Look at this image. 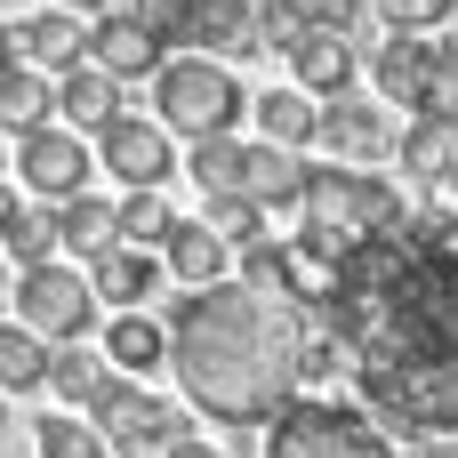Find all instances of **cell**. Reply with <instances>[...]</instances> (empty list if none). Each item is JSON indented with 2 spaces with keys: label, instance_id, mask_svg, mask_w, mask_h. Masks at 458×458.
Returning <instances> with one entry per match:
<instances>
[{
  "label": "cell",
  "instance_id": "1",
  "mask_svg": "<svg viewBox=\"0 0 458 458\" xmlns=\"http://www.w3.org/2000/svg\"><path fill=\"white\" fill-rule=\"evenodd\" d=\"M322 314H330L378 419H394L411 435L458 427V250L451 242H427L411 225L362 233L338 258V290Z\"/></svg>",
  "mask_w": 458,
  "mask_h": 458
},
{
  "label": "cell",
  "instance_id": "2",
  "mask_svg": "<svg viewBox=\"0 0 458 458\" xmlns=\"http://www.w3.org/2000/svg\"><path fill=\"white\" fill-rule=\"evenodd\" d=\"M298 346L306 322L242 282H209L169 314V370L185 378L193 411H209L217 427H266L298 394Z\"/></svg>",
  "mask_w": 458,
  "mask_h": 458
},
{
  "label": "cell",
  "instance_id": "3",
  "mask_svg": "<svg viewBox=\"0 0 458 458\" xmlns=\"http://www.w3.org/2000/svg\"><path fill=\"white\" fill-rule=\"evenodd\" d=\"M153 105H161V129H177V137H233L250 97L217 56H161Z\"/></svg>",
  "mask_w": 458,
  "mask_h": 458
},
{
  "label": "cell",
  "instance_id": "4",
  "mask_svg": "<svg viewBox=\"0 0 458 458\" xmlns=\"http://www.w3.org/2000/svg\"><path fill=\"white\" fill-rule=\"evenodd\" d=\"M266 458H403V451H394L362 411H338V403H282Z\"/></svg>",
  "mask_w": 458,
  "mask_h": 458
},
{
  "label": "cell",
  "instance_id": "5",
  "mask_svg": "<svg viewBox=\"0 0 458 458\" xmlns=\"http://www.w3.org/2000/svg\"><path fill=\"white\" fill-rule=\"evenodd\" d=\"M16 322L32 330V338H48V346H72V338H89V322H97V290H89V274L81 266H24L16 274Z\"/></svg>",
  "mask_w": 458,
  "mask_h": 458
},
{
  "label": "cell",
  "instance_id": "6",
  "mask_svg": "<svg viewBox=\"0 0 458 458\" xmlns=\"http://www.w3.org/2000/svg\"><path fill=\"white\" fill-rule=\"evenodd\" d=\"M394 137H403V121L378 97H330L322 105V129H314V145H330L338 161H386Z\"/></svg>",
  "mask_w": 458,
  "mask_h": 458
},
{
  "label": "cell",
  "instance_id": "7",
  "mask_svg": "<svg viewBox=\"0 0 458 458\" xmlns=\"http://www.w3.org/2000/svg\"><path fill=\"white\" fill-rule=\"evenodd\" d=\"M16 169H24V185H32L40 201H72V193L89 185V145L48 121V129H24V137H16Z\"/></svg>",
  "mask_w": 458,
  "mask_h": 458
},
{
  "label": "cell",
  "instance_id": "8",
  "mask_svg": "<svg viewBox=\"0 0 458 458\" xmlns=\"http://www.w3.org/2000/svg\"><path fill=\"white\" fill-rule=\"evenodd\" d=\"M97 153H105V169H113L129 193H145V185H161V177L177 169V153H169V129H161V121H137V113H121V121L97 137Z\"/></svg>",
  "mask_w": 458,
  "mask_h": 458
},
{
  "label": "cell",
  "instance_id": "9",
  "mask_svg": "<svg viewBox=\"0 0 458 458\" xmlns=\"http://www.w3.org/2000/svg\"><path fill=\"white\" fill-rule=\"evenodd\" d=\"M16 64H32V72H72V64H89V24H81L72 8L24 16V24H16Z\"/></svg>",
  "mask_w": 458,
  "mask_h": 458
},
{
  "label": "cell",
  "instance_id": "10",
  "mask_svg": "<svg viewBox=\"0 0 458 458\" xmlns=\"http://www.w3.org/2000/svg\"><path fill=\"white\" fill-rule=\"evenodd\" d=\"M89 64L113 72V81H137V72H161V40L129 16V8H105L89 24Z\"/></svg>",
  "mask_w": 458,
  "mask_h": 458
},
{
  "label": "cell",
  "instance_id": "11",
  "mask_svg": "<svg viewBox=\"0 0 458 458\" xmlns=\"http://www.w3.org/2000/svg\"><path fill=\"white\" fill-rule=\"evenodd\" d=\"M290 64H298V89H314V97H346V89H354V72H362V48H354L346 32L306 24V32L290 40Z\"/></svg>",
  "mask_w": 458,
  "mask_h": 458
},
{
  "label": "cell",
  "instance_id": "12",
  "mask_svg": "<svg viewBox=\"0 0 458 458\" xmlns=\"http://www.w3.org/2000/svg\"><path fill=\"white\" fill-rule=\"evenodd\" d=\"M56 113H64L72 137H105L121 121V81L97 72V64H72V72H56Z\"/></svg>",
  "mask_w": 458,
  "mask_h": 458
},
{
  "label": "cell",
  "instance_id": "13",
  "mask_svg": "<svg viewBox=\"0 0 458 458\" xmlns=\"http://www.w3.org/2000/svg\"><path fill=\"white\" fill-rule=\"evenodd\" d=\"M242 201H258V209H290L298 217V193H306V161L298 153H282V145H242V185H233Z\"/></svg>",
  "mask_w": 458,
  "mask_h": 458
},
{
  "label": "cell",
  "instance_id": "14",
  "mask_svg": "<svg viewBox=\"0 0 458 458\" xmlns=\"http://www.w3.org/2000/svg\"><path fill=\"white\" fill-rule=\"evenodd\" d=\"M161 266H169L185 290H209V282H225L233 250H225V233H209L201 217H177V225H169V242H161Z\"/></svg>",
  "mask_w": 458,
  "mask_h": 458
},
{
  "label": "cell",
  "instance_id": "15",
  "mask_svg": "<svg viewBox=\"0 0 458 458\" xmlns=\"http://www.w3.org/2000/svg\"><path fill=\"white\" fill-rule=\"evenodd\" d=\"M185 435H193V427H185V411H177V403H153V394H137V403H129V419H121L105 443H113L121 458H169Z\"/></svg>",
  "mask_w": 458,
  "mask_h": 458
},
{
  "label": "cell",
  "instance_id": "16",
  "mask_svg": "<svg viewBox=\"0 0 458 458\" xmlns=\"http://www.w3.org/2000/svg\"><path fill=\"white\" fill-rule=\"evenodd\" d=\"M370 81H378V105H419L427 97V40L419 32H386L370 48Z\"/></svg>",
  "mask_w": 458,
  "mask_h": 458
},
{
  "label": "cell",
  "instance_id": "17",
  "mask_svg": "<svg viewBox=\"0 0 458 458\" xmlns=\"http://www.w3.org/2000/svg\"><path fill=\"white\" fill-rule=\"evenodd\" d=\"M89 290H97V298H113V306H145V298L161 290V258H153V250L113 242L105 258H89Z\"/></svg>",
  "mask_w": 458,
  "mask_h": 458
},
{
  "label": "cell",
  "instance_id": "18",
  "mask_svg": "<svg viewBox=\"0 0 458 458\" xmlns=\"http://www.w3.org/2000/svg\"><path fill=\"white\" fill-rule=\"evenodd\" d=\"M330 290H338V258L322 242H306V233H282V306L290 298L298 306H330Z\"/></svg>",
  "mask_w": 458,
  "mask_h": 458
},
{
  "label": "cell",
  "instance_id": "19",
  "mask_svg": "<svg viewBox=\"0 0 458 458\" xmlns=\"http://www.w3.org/2000/svg\"><path fill=\"white\" fill-rule=\"evenodd\" d=\"M193 40L201 56H258V0H193Z\"/></svg>",
  "mask_w": 458,
  "mask_h": 458
},
{
  "label": "cell",
  "instance_id": "20",
  "mask_svg": "<svg viewBox=\"0 0 458 458\" xmlns=\"http://www.w3.org/2000/svg\"><path fill=\"white\" fill-rule=\"evenodd\" d=\"M250 113H258V145H282V153L314 145V129H322V105H306V89H266Z\"/></svg>",
  "mask_w": 458,
  "mask_h": 458
},
{
  "label": "cell",
  "instance_id": "21",
  "mask_svg": "<svg viewBox=\"0 0 458 458\" xmlns=\"http://www.w3.org/2000/svg\"><path fill=\"white\" fill-rule=\"evenodd\" d=\"M105 354H113L121 378H153V370L169 362V330H161L153 314H121V322L105 330Z\"/></svg>",
  "mask_w": 458,
  "mask_h": 458
},
{
  "label": "cell",
  "instance_id": "22",
  "mask_svg": "<svg viewBox=\"0 0 458 458\" xmlns=\"http://www.w3.org/2000/svg\"><path fill=\"white\" fill-rule=\"evenodd\" d=\"M48 113H56V81L48 72H32V64H8L0 72V129H48Z\"/></svg>",
  "mask_w": 458,
  "mask_h": 458
},
{
  "label": "cell",
  "instance_id": "23",
  "mask_svg": "<svg viewBox=\"0 0 458 458\" xmlns=\"http://www.w3.org/2000/svg\"><path fill=\"white\" fill-rule=\"evenodd\" d=\"M394 153H403V169H411V177H451V169H458V121L419 113V121L394 137Z\"/></svg>",
  "mask_w": 458,
  "mask_h": 458
},
{
  "label": "cell",
  "instance_id": "24",
  "mask_svg": "<svg viewBox=\"0 0 458 458\" xmlns=\"http://www.w3.org/2000/svg\"><path fill=\"white\" fill-rule=\"evenodd\" d=\"M121 233H113V209L105 201H89V193H72V201H56V250H81V258H105Z\"/></svg>",
  "mask_w": 458,
  "mask_h": 458
},
{
  "label": "cell",
  "instance_id": "25",
  "mask_svg": "<svg viewBox=\"0 0 458 458\" xmlns=\"http://www.w3.org/2000/svg\"><path fill=\"white\" fill-rule=\"evenodd\" d=\"M32 386H48V338L0 322V394H32Z\"/></svg>",
  "mask_w": 458,
  "mask_h": 458
},
{
  "label": "cell",
  "instance_id": "26",
  "mask_svg": "<svg viewBox=\"0 0 458 458\" xmlns=\"http://www.w3.org/2000/svg\"><path fill=\"white\" fill-rule=\"evenodd\" d=\"M169 225H177V209L161 201V185H145V193H129V201L113 209V233H121L129 250H161V242H169Z\"/></svg>",
  "mask_w": 458,
  "mask_h": 458
},
{
  "label": "cell",
  "instance_id": "27",
  "mask_svg": "<svg viewBox=\"0 0 458 458\" xmlns=\"http://www.w3.org/2000/svg\"><path fill=\"white\" fill-rule=\"evenodd\" d=\"M0 258H16V274H24V266H48V258H56V217H40V209H8V225H0Z\"/></svg>",
  "mask_w": 458,
  "mask_h": 458
},
{
  "label": "cell",
  "instance_id": "28",
  "mask_svg": "<svg viewBox=\"0 0 458 458\" xmlns=\"http://www.w3.org/2000/svg\"><path fill=\"white\" fill-rule=\"evenodd\" d=\"M419 113H435V121H458V32L427 40V97H419Z\"/></svg>",
  "mask_w": 458,
  "mask_h": 458
},
{
  "label": "cell",
  "instance_id": "29",
  "mask_svg": "<svg viewBox=\"0 0 458 458\" xmlns=\"http://www.w3.org/2000/svg\"><path fill=\"white\" fill-rule=\"evenodd\" d=\"M201 225H209V233H225V250H250V242H266V209H258V201H242V193H209Z\"/></svg>",
  "mask_w": 458,
  "mask_h": 458
},
{
  "label": "cell",
  "instance_id": "30",
  "mask_svg": "<svg viewBox=\"0 0 458 458\" xmlns=\"http://www.w3.org/2000/svg\"><path fill=\"white\" fill-rule=\"evenodd\" d=\"M48 386H56L64 403H89V394L105 386V362H97L81 338H72V346H48Z\"/></svg>",
  "mask_w": 458,
  "mask_h": 458
},
{
  "label": "cell",
  "instance_id": "31",
  "mask_svg": "<svg viewBox=\"0 0 458 458\" xmlns=\"http://www.w3.org/2000/svg\"><path fill=\"white\" fill-rule=\"evenodd\" d=\"M185 169H193L201 193H233V185H242V145H233V137H193V161H185Z\"/></svg>",
  "mask_w": 458,
  "mask_h": 458
},
{
  "label": "cell",
  "instance_id": "32",
  "mask_svg": "<svg viewBox=\"0 0 458 458\" xmlns=\"http://www.w3.org/2000/svg\"><path fill=\"white\" fill-rule=\"evenodd\" d=\"M298 16L322 24V32H346L354 48H362V40L378 48V16H370V0H298Z\"/></svg>",
  "mask_w": 458,
  "mask_h": 458
},
{
  "label": "cell",
  "instance_id": "33",
  "mask_svg": "<svg viewBox=\"0 0 458 458\" xmlns=\"http://www.w3.org/2000/svg\"><path fill=\"white\" fill-rule=\"evenodd\" d=\"M40 458H105V435L89 419H40Z\"/></svg>",
  "mask_w": 458,
  "mask_h": 458
},
{
  "label": "cell",
  "instance_id": "34",
  "mask_svg": "<svg viewBox=\"0 0 458 458\" xmlns=\"http://www.w3.org/2000/svg\"><path fill=\"white\" fill-rule=\"evenodd\" d=\"M370 16H378L386 32H435V24L458 16V0H370Z\"/></svg>",
  "mask_w": 458,
  "mask_h": 458
},
{
  "label": "cell",
  "instance_id": "35",
  "mask_svg": "<svg viewBox=\"0 0 458 458\" xmlns=\"http://www.w3.org/2000/svg\"><path fill=\"white\" fill-rule=\"evenodd\" d=\"M298 32H306L298 0H258V48H290Z\"/></svg>",
  "mask_w": 458,
  "mask_h": 458
},
{
  "label": "cell",
  "instance_id": "36",
  "mask_svg": "<svg viewBox=\"0 0 458 458\" xmlns=\"http://www.w3.org/2000/svg\"><path fill=\"white\" fill-rule=\"evenodd\" d=\"M419 458H458V427H451V435H427V443H419Z\"/></svg>",
  "mask_w": 458,
  "mask_h": 458
},
{
  "label": "cell",
  "instance_id": "37",
  "mask_svg": "<svg viewBox=\"0 0 458 458\" xmlns=\"http://www.w3.org/2000/svg\"><path fill=\"white\" fill-rule=\"evenodd\" d=\"M169 458H217V451H209L201 435H185V443H177V451H169Z\"/></svg>",
  "mask_w": 458,
  "mask_h": 458
},
{
  "label": "cell",
  "instance_id": "38",
  "mask_svg": "<svg viewBox=\"0 0 458 458\" xmlns=\"http://www.w3.org/2000/svg\"><path fill=\"white\" fill-rule=\"evenodd\" d=\"M48 8H72V16H81V8H97V16H105L113 0H48Z\"/></svg>",
  "mask_w": 458,
  "mask_h": 458
},
{
  "label": "cell",
  "instance_id": "39",
  "mask_svg": "<svg viewBox=\"0 0 458 458\" xmlns=\"http://www.w3.org/2000/svg\"><path fill=\"white\" fill-rule=\"evenodd\" d=\"M8 64H16V32L0 24V72H8Z\"/></svg>",
  "mask_w": 458,
  "mask_h": 458
},
{
  "label": "cell",
  "instance_id": "40",
  "mask_svg": "<svg viewBox=\"0 0 458 458\" xmlns=\"http://www.w3.org/2000/svg\"><path fill=\"white\" fill-rule=\"evenodd\" d=\"M8 209H16V193H8V185H0V225H8Z\"/></svg>",
  "mask_w": 458,
  "mask_h": 458
},
{
  "label": "cell",
  "instance_id": "41",
  "mask_svg": "<svg viewBox=\"0 0 458 458\" xmlns=\"http://www.w3.org/2000/svg\"><path fill=\"white\" fill-rule=\"evenodd\" d=\"M0 435H8V394H0Z\"/></svg>",
  "mask_w": 458,
  "mask_h": 458
},
{
  "label": "cell",
  "instance_id": "42",
  "mask_svg": "<svg viewBox=\"0 0 458 458\" xmlns=\"http://www.w3.org/2000/svg\"><path fill=\"white\" fill-rule=\"evenodd\" d=\"M0 282H8V258H0Z\"/></svg>",
  "mask_w": 458,
  "mask_h": 458
},
{
  "label": "cell",
  "instance_id": "43",
  "mask_svg": "<svg viewBox=\"0 0 458 458\" xmlns=\"http://www.w3.org/2000/svg\"><path fill=\"white\" fill-rule=\"evenodd\" d=\"M451 193H458V169H451Z\"/></svg>",
  "mask_w": 458,
  "mask_h": 458
}]
</instances>
